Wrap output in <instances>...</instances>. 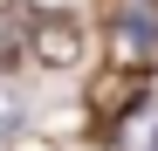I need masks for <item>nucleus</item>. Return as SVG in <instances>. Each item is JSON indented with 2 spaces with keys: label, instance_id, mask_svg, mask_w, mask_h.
<instances>
[{
  "label": "nucleus",
  "instance_id": "nucleus-1",
  "mask_svg": "<svg viewBox=\"0 0 158 151\" xmlns=\"http://www.w3.org/2000/svg\"><path fill=\"white\" fill-rule=\"evenodd\" d=\"M28 62H41V69H76V62H83V21H76V14H35V28H28Z\"/></svg>",
  "mask_w": 158,
  "mask_h": 151
},
{
  "label": "nucleus",
  "instance_id": "nucleus-2",
  "mask_svg": "<svg viewBox=\"0 0 158 151\" xmlns=\"http://www.w3.org/2000/svg\"><path fill=\"white\" fill-rule=\"evenodd\" d=\"M117 62H124V69L158 62V21H151V7H131V14L117 21Z\"/></svg>",
  "mask_w": 158,
  "mask_h": 151
},
{
  "label": "nucleus",
  "instance_id": "nucleus-3",
  "mask_svg": "<svg viewBox=\"0 0 158 151\" xmlns=\"http://www.w3.org/2000/svg\"><path fill=\"white\" fill-rule=\"evenodd\" d=\"M28 28H35V14L21 0H0V76L28 62Z\"/></svg>",
  "mask_w": 158,
  "mask_h": 151
},
{
  "label": "nucleus",
  "instance_id": "nucleus-4",
  "mask_svg": "<svg viewBox=\"0 0 158 151\" xmlns=\"http://www.w3.org/2000/svg\"><path fill=\"white\" fill-rule=\"evenodd\" d=\"M14 117H21V110H14V96L0 89V131H14Z\"/></svg>",
  "mask_w": 158,
  "mask_h": 151
}]
</instances>
